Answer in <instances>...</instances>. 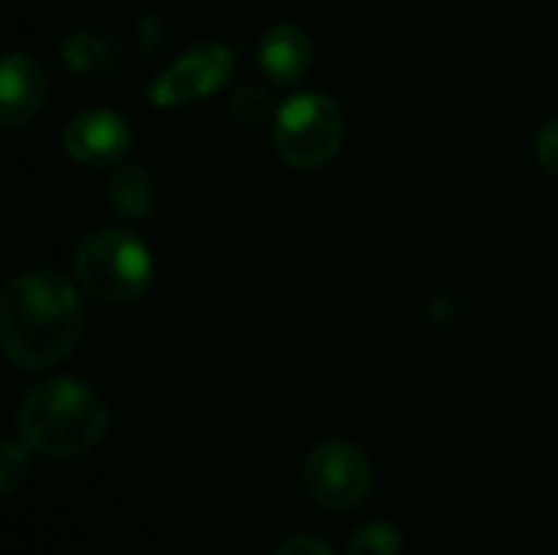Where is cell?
<instances>
[{
	"instance_id": "9",
	"label": "cell",
	"mask_w": 558,
	"mask_h": 555,
	"mask_svg": "<svg viewBox=\"0 0 558 555\" xmlns=\"http://www.w3.org/2000/svg\"><path fill=\"white\" fill-rule=\"evenodd\" d=\"M49 95L43 65L29 52H7L0 69V121L7 131L29 124Z\"/></svg>"
},
{
	"instance_id": "10",
	"label": "cell",
	"mask_w": 558,
	"mask_h": 555,
	"mask_svg": "<svg viewBox=\"0 0 558 555\" xmlns=\"http://www.w3.org/2000/svg\"><path fill=\"white\" fill-rule=\"evenodd\" d=\"M62 62L75 75H111L121 62V49L111 36L95 29H75L62 39Z\"/></svg>"
},
{
	"instance_id": "15",
	"label": "cell",
	"mask_w": 558,
	"mask_h": 555,
	"mask_svg": "<svg viewBox=\"0 0 558 555\" xmlns=\"http://www.w3.org/2000/svg\"><path fill=\"white\" fill-rule=\"evenodd\" d=\"M536 157L539 164L549 170V173H558V118H553L549 124L539 128V137H536Z\"/></svg>"
},
{
	"instance_id": "6",
	"label": "cell",
	"mask_w": 558,
	"mask_h": 555,
	"mask_svg": "<svg viewBox=\"0 0 558 555\" xmlns=\"http://www.w3.org/2000/svg\"><path fill=\"white\" fill-rule=\"evenodd\" d=\"M235 69V52L226 43L206 39L190 46L183 56H177L147 88V98L157 108H180L190 101H199L213 92H219Z\"/></svg>"
},
{
	"instance_id": "16",
	"label": "cell",
	"mask_w": 558,
	"mask_h": 555,
	"mask_svg": "<svg viewBox=\"0 0 558 555\" xmlns=\"http://www.w3.org/2000/svg\"><path fill=\"white\" fill-rule=\"evenodd\" d=\"M271 555H333V550H330L327 540L311 536V533H301V536H291L288 543H281Z\"/></svg>"
},
{
	"instance_id": "12",
	"label": "cell",
	"mask_w": 558,
	"mask_h": 555,
	"mask_svg": "<svg viewBox=\"0 0 558 555\" xmlns=\"http://www.w3.org/2000/svg\"><path fill=\"white\" fill-rule=\"evenodd\" d=\"M347 555H402V530L386 520L363 523L353 530Z\"/></svg>"
},
{
	"instance_id": "7",
	"label": "cell",
	"mask_w": 558,
	"mask_h": 555,
	"mask_svg": "<svg viewBox=\"0 0 558 555\" xmlns=\"http://www.w3.org/2000/svg\"><path fill=\"white\" fill-rule=\"evenodd\" d=\"M134 144V128L124 114H118L114 108H85L78 114L69 118L65 131H62V147L65 154L82 164V167H114L128 157Z\"/></svg>"
},
{
	"instance_id": "5",
	"label": "cell",
	"mask_w": 558,
	"mask_h": 555,
	"mask_svg": "<svg viewBox=\"0 0 558 555\" xmlns=\"http://www.w3.org/2000/svg\"><path fill=\"white\" fill-rule=\"evenodd\" d=\"M304 491L327 514L356 510L373 491L369 455L343 438L320 442L304 461Z\"/></svg>"
},
{
	"instance_id": "11",
	"label": "cell",
	"mask_w": 558,
	"mask_h": 555,
	"mask_svg": "<svg viewBox=\"0 0 558 555\" xmlns=\"http://www.w3.org/2000/svg\"><path fill=\"white\" fill-rule=\"evenodd\" d=\"M108 203L124 219H147L157 209V183L141 164H121L108 180Z\"/></svg>"
},
{
	"instance_id": "8",
	"label": "cell",
	"mask_w": 558,
	"mask_h": 555,
	"mask_svg": "<svg viewBox=\"0 0 558 555\" xmlns=\"http://www.w3.org/2000/svg\"><path fill=\"white\" fill-rule=\"evenodd\" d=\"M255 65L265 75V82L278 88H291L304 82L307 72L314 69V39L298 23H275L258 39Z\"/></svg>"
},
{
	"instance_id": "3",
	"label": "cell",
	"mask_w": 558,
	"mask_h": 555,
	"mask_svg": "<svg viewBox=\"0 0 558 555\" xmlns=\"http://www.w3.org/2000/svg\"><path fill=\"white\" fill-rule=\"evenodd\" d=\"M72 275L101 304H134L154 285V255L128 229H95L72 252Z\"/></svg>"
},
{
	"instance_id": "1",
	"label": "cell",
	"mask_w": 558,
	"mask_h": 555,
	"mask_svg": "<svg viewBox=\"0 0 558 555\" xmlns=\"http://www.w3.org/2000/svg\"><path fill=\"white\" fill-rule=\"evenodd\" d=\"M85 334V304L56 268H29L10 278L0 301V347L20 370L62 363Z\"/></svg>"
},
{
	"instance_id": "4",
	"label": "cell",
	"mask_w": 558,
	"mask_h": 555,
	"mask_svg": "<svg viewBox=\"0 0 558 555\" xmlns=\"http://www.w3.org/2000/svg\"><path fill=\"white\" fill-rule=\"evenodd\" d=\"M271 141L288 167L320 170L343 147V111L324 92H298L278 108Z\"/></svg>"
},
{
	"instance_id": "2",
	"label": "cell",
	"mask_w": 558,
	"mask_h": 555,
	"mask_svg": "<svg viewBox=\"0 0 558 555\" xmlns=\"http://www.w3.org/2000/svg\"><path fill=\"white\" fill-rule=\"evenodd\" d=\"M108 406L82 379L52 376L16 402V435L43 458H82L108 435Z\"/></svg>"
},
{
	"instance_id": "13",
	"label": "cell",
	"mask_w": 558,
	"mask_h": 555,
	"mask_svg": "<svg viewBox=\"0 0 558 555\" xmlns=\"http://www.w3.org/2000/svg\"><path fill=\"white\" fill-rule=\"evenodd\" d=\"M29 445L20 435H7L0 442V497H13L29 478Z\"/></svg>"
},
{
	"instance_id": "14",
	"label": "cell",
	"mask_w": 558,
	"mask_h": 555,
	"mask_svg": "<svg viewBox=\"0 0 558 555\" xmlns=\"http://www.w3.org/2000/svg\"><path fill=\"white\" fill-rule=\"evenodd\" d=\"M229 108H232V114L242 124L258 128V124H275L281 105H275V98L262 85H239L235 95H232V101H229Z\"/></svg>"
}]
</instances>
